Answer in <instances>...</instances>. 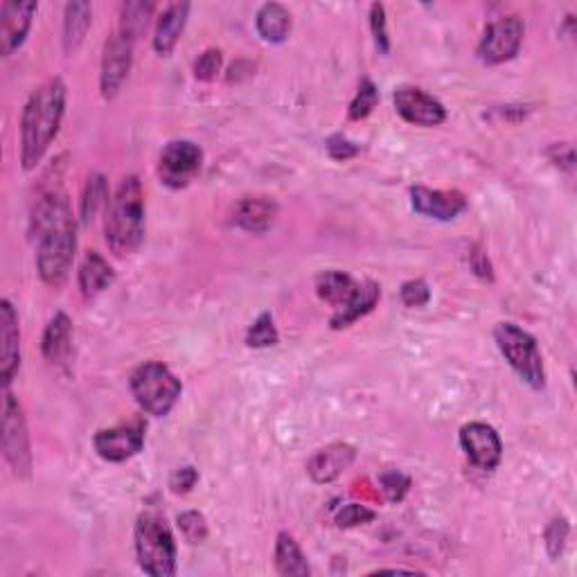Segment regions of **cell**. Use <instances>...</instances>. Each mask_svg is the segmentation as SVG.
Segmentation results:
<instances>
[{"instance_id": "4fadbf2b", "label": "cell", "mask_w": 577, "mask_h": 577, "mask_svg": "<svg viewBox=\"0 0 577 577\" xmlns=\"http://www.w3.org/2000/svg\"><path fill=\"white\" fill-rule=\"evenodd\" d=\"M395 109L406 122L417 124V127H438L447 120L445 104L436 97L424 93L422 88L402 86L395 91Z\"/></svg>"}, {"instance_id": "e0dca14e", "label": "cell", "mask_w": 577, "mask_h": 577, "mask_svg": "<svg viewBox=\"0 0 577 577\" xmlns=\"http://www.w3.org/2000/svg\"><path fill=\"white\" fill-rule=\"evenodd\" d=\"M354 458H357V449L352 445H345V442H334V445H327L325 449L316 451L312 460H309L307 472L318 485L332 483L339 476H343V472H348Z\"/></svg>"}, {"instance_id": "7402d4cb", "label": "cell", "mask_w": 577, "mask_h": 577, "mask_svg": "<svg viewBox=\"0 0 577 577\" xmlns=\"http://www.w3.org/2000/svg\"><path fill=\"white\" fill-rule=\"evenodd\" d=\"M359 284L352 278L350 273H343V271H323L318 273L316 278V294L321 300H325L327 305L332 307H343L348 305L352 296L357 294Z\"/></svg>"}, {"instance_id": "d6986e66", "label": "cell", "mask_w": 577, "mask_h": 577, "mask_svg": "<svg viewBox=\"0 0 577 577\" xmlns=\"http://www.w3.org/2000/svg\"><path fill=\"white\" fill-rule=\"evenodd\" d=\"M188 14H190V5L188 3H172L167 10L161 14L156 25V34H154V50L158 55H172V50L179 43L181 34L185 30V23H188Z\"/></svg>"}, {"instance_id": "44dd1931", "label": "cell", "mask_w": 577, "mask_h": 577, "mask_svg": "<svg viewBox=\"0 0 577 577\" xmlns=\"http://www.w3.org/2000/svg\"><path fill=\"white\" fill-rule=\"evenodd\" d=\"M381 298V289L375 282H361L357 294L352 296L348 305H343L336 309V314L332 316V330H343V327H350L352 323H357L359 318L368 316L372 309L377 307Z\"/></svg>"}, {"instance_id": "d6a6232c", "label": "cell", "mask_w": 577, "mask_h": 577, "mask_svg": "<svg viewBox=\"0 0 577 577\" xmlns=\"http://www.w3.org/2000/svg\"><path fill=\"white\" fill-rule=\"evenodd\" d=\"M568 532H571V526H568V519H564V517L553 519V521L548 523V528L544 532V541H546L548 555L553 557V559H557L559 555L564 553L566 541H568Z\"/></svg>"}, {"instance_id": "e575fe53", "label": "cell", "mask_w": 577, "mask_h": 577, "mask_svg": "<svg viewBox=\"0 0 577 577\" xmlns=\"http://www.w3.org/2000/svg\"><path fill=\"white\" fill-rule=\"evenodd\" d=\"M370 30L375 37V46L381 55L390 52V37H388V25H386V10L384 5H370Z\"/></svg>"}, {"instance_id": "f1b7e54d", "label": "cell", "mask_w": 577, "mask_h": 577, "mask_svg": "<svg viewBox=\"0 0 577 577\" xmlns=\"http://www.w3.org/2000/svg\"><path fill=\"white\" fill-rule=\"evenodd\" d=\"M278 341L280 334L275 330L273 316L269 312L257 316V321L251 325V330L246 334L248 348H271V345H278Z\"/></svg>"}, {"instance_id": "9c48e42d", "label": "cell", "mask_w": 577, "mask_h": 577, "mask_svg": "<svg viewBox=\"0 0 577 577\" xmlns=\"http://www.w3.org/2000/svg\"><path fill=\"white\" fill-rule=\"evenodd\" d=\"M523 21L519 16H503V19L487 25L481 43H478V59L485 66H499L517 57L523 43Z\"/></svg>"}, {"instance_id": "1f68e13d", "label": "cell", "mask_w": 577, "mask_h": 577, "mask_svg": "<svg viewBox=\"0 0 577 577\" xmlns=\"http://www.w3.org/2000/svg\"><path fill=\"white\" fill-rule=\"evenodd\" d=\"M379 483L390 503L404 501V496L411 490V478L399 472V469H388V472L379 476Z\"/></svg>"}, {"instance_id": "603a6c76", "label": "cell", "mask_w": 577, "mask_h": 577, "mask_svg": "<svg viewBox=\"0 0 577 577\" xmlns=\"http://www.w3.org/2000/svg\"><path fill=\"white\" fill-rule=\"evenodd\" d=\"M70 343H73V323H70V318L64 312H59L52 316L46 332H43L41 341L43 357L50 363H61L68 357Z\"/></svg>"}, {"instance_id": "ffe728a7", "label": "cell", "mask_w": 577, "mask_h": 577, "mask_svg": "<svg viewBox=\"0 0 577 577\" xmlns=\"http://www.w3.org/2000/svg\"><path fill=\"white\" fill-rule=\"evenodd\" d=\"M113 280L115 271L111 269V264L97 251H88L82 266H79V289H82L84 298L93 300L104 294L113 284Z\"/></svg>"}, {"instance_id": "f35d334b", "label": "cell", "mask_w": 577, "mask_h": 577, "mask_svg": "<svg viewBox=\"0 0 577 577\" xmlns=\"http://www.w3.org/2000/svg\"><path fill=\"white\" fill-rule=\"evenodd\" d=\"M199 483V472L190 465L179 467L176 472L170 476V490L174 494H188L194 490V485Z\"/></svg>"}, {"instance_id": "ac0fdd59", "label": "cell", "mask_w": 577, "mask_h": 577, "mask_svg": "<svg viewBox=\"0 0 577 577\" xmlns=\"http://www.w3.org/2000/svg\"><path fill=\"white\" fill-rule=\"evenodd\" d=\"M278 217V203L266 197H246L235 206L233 221L246 233L264 235L275 224Z\"/></svg>"}, {"instance_id": "8d00e7d4", "label": "cell", "mask_w": 577, "mask_h": 577, "mask_svg": "<svg viewBox=\"0 0 577 577\" xmlns=\"http://www.w3.org/2000/svg\"><path fill=\"white\" fill-rule=\"evenodd\" d=\"M399 298L406 307H424L431 300V289L424 280H408L399 289Z\"/></svg>"}, {"instance_id": "4dcf8cb0", "label": "cell", "mask_w": 577, "mask_h": 577, "mask_svg": "<svg viewBox=\"0 0 577 577\" xmlns=\"http://www.w3.org/2000/svg\"><path fill=\"white\" fill-rule=\"evenodd\" d=\"M179 528L183 532L185 541H190V544H203L208 537L206 517H203V514L197 510H188L179 514Z\"/></svg>"}, {"instance_id": "7a4b0ae2", "label": "cell", "mask_w": 577, "mask_h": 577, "mask_svg": "<svg viewBox=\"0 0 577 577\" xmlns=\"http://www.w3.org/2000/svg\"><path fill=\"white\" fill-rule=\"evenodd\" d=\"M68 88L59 77L48 79L30 95L21 115V163L23 170H34L57 138L66 113Z\"/></svg>"}, {"instance_id": "2e32d148", "label": "cell", "mask_w": 577, "mask_h": 577, "mask_svg": "<svg viewBox=\"0 0 577 577\" xmlns=\"http://www.w3.org/2000/svg\"><path fill=\"white\" fill-rule=\"evenodd\" d=\"M37 10V3H16V0H7L0 7V52L3 57H10L23 46Z\"/></svg>"}, {"instance_id": "7c38bea8", "label": "cell", "mask_w": 577, "mask_h": 577, "mask_svg": "<svg viewBox=\"0 0 577 577\" xmlns=\"http://www.w3.org/2000/svg\"><path fill=\"white\" fill-rule=\"evenodd\" d=\"M460 447H463L467 458L472 460V465L485 469V472H492V469L499 467L503 458V442L499 433L490 424L483 422L465 424L460 429Z\"/></svg>"}, {"instance_id": "ab89813d", "label": "cell", "mask_w": 577, "mask_h": 577, "mask_svg": "<svg viewBox=\"0 0 577 577\" xmlns=\"http://www.w3.org/2000/svg\"><path fill=\"white\" fill-rule=\"evenodd\" d=\"M472 269L476 271L478 278H483V280H492L494 278L490 260H487V255L483 251H478V248L472 253Z\"/></svg>"}, {"instance_id": "6da1fadb", "label": "cell", "mask_w": 577, "mask_h": 577, "mask_svg": "<svg viewBox=\"0 0 577 577\" xmlns=\"http://www.w3.org/2000/svg\"><path fill=\"white\" fill-rule=\"evenodd\" d=\"M32 233L39 239L37 269L50 287L66 282L75 262L77 224L64 192L43 194L32 215Z\"/></svg>"}, {"instance_id": "5b68a950", "label": "cell", "mask_w": 577, "mask_h": 577, "mask_svg": "<svg viewBox=\"0 0 577 577\" xmlns=\"http://www.w3.org/2000/svg\"><path fill=\"white\" fill-rule=\"evenodd\" d=\"M129 386L142 411L156 417L170 413L183 393L181 381L174 372L158 361H147L133 370Z\"/></svg>"}, {"instance_id": "277c9868", "label": "cell", "mask_w": 577, "mask_h": 577, "mask_svg": "<svg viewBox=\"0 0 577 577\" xmlns=\"http://www.w3.org/2000/svg\"><path fill=\"white\" fill-rule=\"evenodd\" d=\"M133 539L138 564L147 575L172 577L176 573V541L165 517L158 512L140 514Z\"/></svg>"}, {"instance_id": "9a60e30c", "label": "cell", "mask_w": 577, "mask_h": 577, "mask_svg": "<svg viewBox=\"0 0 577 577\" xmlns=\"http://www.w3.org/2000/svg\"><path fill=\"white\" fill-rule=\"evenodd\" d=\"M411 206L422 217L454 221L467 210V197L458 190H429L417 185L411 188Z\"/></svg>"}, {"instance_id": "4316f807", "label": "cell", "mask_w": 577, "mask_h": 577, "mask_svg": "<svg viewBox=\"0 0 577 577\" xmlns=\"http://www.w3.org/2000/svg\"><path fill=\"white\" fill-rule=\"evenodd\" d=\"M104 206H109V185H106V179L102 174H93L91 179L86 181L82 206H79V217H82L84 224H91L97 212Z\"/></svg>"}, {"instance_id": "52a82bcc", "label": "cell", "mask_w": 577, "mask_h": 577, "mask_svg": "<svg viewBox=\"0 0 577 577\" xmlns=\"http://www.w3.org/2000/svg\"><path fill=\"white\" fill-rule=\"evenodd\" d=\"M3 456L10 465L12 474L16 478H30L32 474V449H30V436H28V424H25L23 408L16 402L14 395L5 388L3 395Z\"/></svg>"}, {"instance_id": "836d02e7", "label": "cell", "mask_w": 577, "mask_h": 577, "mask_svg": "<svg viewBox=\"0 0 577 577\" xmlns=\"http://www.w3.org/2000/svg\"><path fill=\"white\" fill-rule=\"evenodd\" d=\"M375 517H377V512L366 508V505L348 503V505H343L339 512H336V526L339 528H357V526H363V523H370Z\"/></svg>"}, {"instance_id": "484cf974", "label": "cell", "mask_w": 577, "mask_h": 577, "mask_svg": "<svg viewBox=\"0 0 577 577\" xmlns=\"http://www.w3.org/2000/svg\"><path fill=\"white\" fill-rule=\"evenodd\" d=\"M275 568H278L280 575H296V577L309 575L305 553L300 550L298 541L287 535V532H280L278 541H275Z\"/></svg>"}, {"instance_id": "5bb4252c", "label": "cell", "mask_w": 577, "mask_h": 577, "mask_svg": "<svg viewBox=\"0 0 577 577\" xmlns=\"http://www.w3.org/2000/svg\"><path fill=\"white\" fill-rule=\"evenodd\" d=\"M0 379L3 386L10 388L12 379L21 368V327L10 300L0 303Z\"/></svg>"}, {"instance_id": "83f0119b", "label": "cell", "mask_w": 577, "mask_h": 577, "mask_svg": "<svg viewBox=\"0 0 577 577\" xmlns=\"http://www.w3.org/2000/svg\"><path fill=\"white\" fill-rule=\"evenodd\" d=\"M154 12V3H124L120 14V30L138 39L147 30L149 16Z\"/></svg>"}, {"instance_id": "30bf717a", "label": "cell", "mask_w": 577, "mask_h": 577, "mask_svg": "<svg viewBox=\"0 0 577 577\" xmlns=\"http://www.w3.org/2000/svg\"><path fill=\"white\" fill-rule=\"evenodd\" d=\"M145 429V422L140 417H133L129 422L113 426V429L97 431L93 438L97 456L106 463H124V460L133 458L145 447Z\"/></svg>"}, {"instance_id": "d590c367", "label": "cell", "mask_w": 577, "mask_h": 577, "mask_svg": "<svg viewBox=\"0 0 577 577\" xmlns=\"http://www.w3.org/2000/svg\"><path fill=\"white\" fill-rule=\"evenodd\" d=\"M221 64H224V57H221V50H206L199 59L194 61V77L199 82H212L221 73Z\"/></svg>"}, {"instance_id": "8992f818", "label": "cell", "mask_w": 577, "mask_h": 577, "mask_svg": "<svg viewBox=\"0 0 577 577\" xmlns=\"http://www.w3.org/2000/svg\"><path fill=\"white\" fill-rule=\"evenodd\" d=\"M494 341L499 345L510 368L526 381L530 388L541 390L546 386V372L537 341L514 323H499L494 330Z\"/></svg>"}, {"instance_id": "ba28073f", "label": "cell", "mask_w": 577, "mask_h": 577, "mask_svg": "<svg viewBox=\"0 0 577 577\" xmlns=\"http://www.w3.org/2000/svg\"><path fill=\"white\" fill-rule=\"evenodd\" d=\"M203 152L190 140H172L158 158V179L172 190H183L201 172Z\"/></svg>"}, {"instance_id": "cb8c5ba5", "label": "cell", "mask_w": 577, "mask_h": 577, "mask_svg": "<svg viewBox=\"0 0 577 577\" xmlns=\"http://www.w3.org/2000/svg\"><path fill=\"white\" fill-rule=\"evenodd\" d=\"M93 23V5L91 3H68L64 16V50L66 55H75L82 46L88 28Z\"/></svg>"}, {"instance_id": "d4e9b609", "label": "cell", "mask_w": 577, "mask_h": 577, "mask_svg": "<svg viewBox=\"0 0 577 577\" xmlns=\"http://www.w3.org/2000/svg\"><path fill=\"white\" fill-rule=\"evenodd\" d=\"M255 25L266 43H284L291 32V14L280 3H266L257 12Z\"/></svg>"}, {"instance_id": "f546056e", "label": "cell", "mask_w": 577, "mask_h": 577, "mask_svg": "<svg viewBox=\"0 0 577 577\" xmlns=\"http://www.w3.org/2000/svg\"><path fill=\"white\" fill-rule=\"evenodd\" d=\"M377 104H379L377 86L372 84L370 79H363L359 84L357 95H354V100L350 104V120H366L368 115L375 111Z\"/></svg>"}, {"instance_id": "8fae6325", "label": "cell", "mask_w": 577, "mask_h": 577, "mask_svg": "<svg viewBox=\"0 0 577 577\" xmlns=\"http://www.w3.org/2000/svg\"><path fill=\"white\" fill-rule=\"evenodd\" d=\"M133 43L136 39L131 34L115 30L104 43L102 55V73H100V88L104 100H113L120 93L122 84L127 82L131 61H133Z\"/></svg>"}, {"instance_id": "3957f363", "label": "cell", "mask_w": 577, "mask_h": 577, "mask_svg": "<svg viewBox=\"0 0 577 577\" xmlns=\"http://www.w3.org/2000/svg\"><path fill=\"white\" fill-rule=\"evenodd\" d=\"M106 244L111 253L127 257L136 253L145 239V192L136 174L124 176L106 206Z\"/></svg>"}, {"instance_id": "74e56055", "label": "cell", "mask_w": 577, "mask_h": 577, "mask_svg": "<svg viewBox=\"0 0 577 577\" xmlns=\"http://www.w3.org/2000/svg\"><path fill=\"white\" fill-rule=\"evenodd\" d=\"M359 152H361V147L354 145V142L345 136H341V133H336V136H330V140H327V154L339 163L350 161V158H354Z\"/></svg>"}]
</instances>
